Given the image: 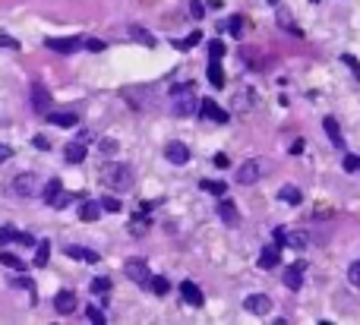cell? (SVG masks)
Returning <instances> with one entry per match:
<instances>
[{
    "label": "cell",
    "mask_w": 360,
    "mask_h": 325,
    "mask_svg": "<svg viewBox=\"0 0 360 325\" xmlns=\"http://www.w3.org/2000/svg\"><path fill=\"white\" fill-rule=\"evenodd\" d=\"M212 161H215V167H227V164H231V161H227V155H224V152H218V155H215Z\"/></svg>",
    "instance_id": "681fc988"
},
{
    "label": "cell",
    "mask_w": 360,
    "mask_h": 325,
    "mask_svg": "<svg viewBox=\"0 0 360 325\" xmlns=\"http://www.w3.org/2000/svg\"><path fill=\"white\" fill-rule=\"evenodd\" d=\"M139 215H149V202H136V218Z\"/></svg>",
    "instance_id": "f907efd6"
},
{
    "label": "cell",
    "mask_w": 360,
    "mask_h": 325,
    "mask_svg": "<svg viewBox=\"0 0 360 325\" xmlns=\"http://www.w3.org/2000/svg\"><path fill=\"white\" fill-rule=\"evenodd\" d=\"M86 142H70V146L64 149V158L70 161V164H79V161H86Z\"/></svg>",
    "instance_id": "e0dca14e"
},
{
    "label": "cell",
    "mask_w": 360,
    "mask_h": 325,
    "mask_svg": "<svg viewBox=\"0 0 360 325\" xmlns=\"http://www.w3.org/2000/svg\"><path fill=\"white\" fill-rule=\"evenodd\" d=\"M29 98H32V107H35L38 114H47V111H51V92H47L41 82H35V86H32Z\"/></svg>",
    "instance_id": "52a82bcc"
},
{
    "label": "cell",
    "mask_w": 360,
    "mask_h": 325,
    "mask_svg": "<svg viewBox=\"0 0 360 325\" xmlns=\"http://www.w3.org/2000/svg\"><path fill=\"white\" fill-rule=\"evenodd\" d=\"M284 243H291L294 249H307L310 246V237L304 231H291V234H284Z\"/></svg>",
    "instance_id": "cb8c5ba5"
},
{
    "label": "cell",
    "mask_w": 360,
    "mask_h": 325,
    "mask_svg": "<svg viewBox=\"0 0 360 325\" xmlns=\"http://www.w3.org/2000/svg\"><path fill=\"white\" fill-rule=\"evenodd\" d=\"M86 319L95 322V325H104V312H101L98 306H89V309H86Z\"/></svg>",
    "instance_id": "e575fe53"
},
{
    "label": "cell",
    "mask_w": 360,
    "mask_h": 325,
    "mask_svg": "<svg viewBox=\"0 0 360 325\" xmlns=\"http://www.w3.org/2000/svg\"><path fill=\"white\" fill-rule=\"evenodd\" d=\"M218 218L224 221V224H237L240 221V215H237V206L231 199H221V206H218Z\"/></svg>",
    "instance_id": "ac0fdd59"
},
{
    "label": "cell",
    "mask_w": 360,
    "mask_h": 325,
    "mask_svg": "<svg viewBox=\"0 0 360 325\" xmlns=\"http://www.w3.org/2000/svg\"><path fill=\"white\" fill-rule=\"evenodd\" d=\"M124 272H127V278L133 281V284H149V278H152V272H149V266H146V259H127Z\"/></svg>",
    "instance_id": "5b68a950"
},
{
    "label": "cell",
    "mask_w": 360,
    "mask_h": 325,
    "mask_svg": "<svg viewBox=\"0 0 360 325\" xmlns=\"http://www.w3.org/2000/svg\"><path fill=\"white\" fill-rule=\"evenodd\" d=\"M98 206H101L104 212H120V199H117V196H104Z\"/></svg>",
    "instance_id": "d6a6232c"
},
{
    "label": "cell",
    "mask_w": 360,
    "mask_h": 325,
    "mask_svg": "<svg viewBox=\"0 0 360 325\" xmlns=\"http://www.w3.org/2000/svg\"><path fill=\"white\" fill-rule=\"evenodd\" d=\"M304 269H307V262H294L291 269H284V284L291 287V291H300V287H304Z\"/></svg>",
    "instance_id": "30bf717a"
},
{
    "label": "cell",
    "mask_w": 360,
    "mask_h": 325,
    "mask_svg": "<svg viewBox=\"0 0 360 325\" xmlns=\"http://www.w3.org/2000/svg\"><path fill=\"white\" fill-rule=\"evenodd\" d=\"M234 107H253V98H250L247 92H244V95L237 92V95H234Z\"/></svg>",
    "instance_id": "b9f144b4"
},
{
    "label": "cell",
    "mask_w": 360,
    "mask_h": 325,
    "mask_svg": "<svg viewBox=\"0 0 360 325\" xmlns=\"http://www.w3.org/2000/svg\"><path fill=\"white\" fill-rule=\"evenodd\" d=\"M266 174V161H259V158H250V161H244L237 167V183H244V186H250V183H256V180Z\"/></svg>",
    "instance_id": "277c9868"
},
{
    "label": "cell",
    "mask_w": 360,
    "mask_h": 325,
    "mask_svg": "<svg viewBox=\"0 0 360 325\" xmlns=\"http://www.w3.org/2000/svg\"><path fill=\"white\" fill-rule=\"evenodd\" d=\"M180 297H184L190 306H202V303H206V297H202L199 284H193V281H184V284H180Z\"/></svg>",
    "instance_id": "4fadbf2b"
},
{
    "label": "cell",
    "mask_w": 360,
    "mask_h": 325,
    "mask_svg": "<svg viewBox=\"0 0 360 325\" xmlns=\"http://www.w3.org/2000/svg\"><path fill=\"white\" fill-rule=\"evenodd\" d=\"M244 309L253 312V316H266V312H272V300L266 294H250L244 300Z\"/></svg>",
    "instance_id": "ba28073f"
},
{
    "label": "cell",
    "mask_w": 360,
    "mask_h": 325,
    "mask_svg": "<svg viewBox=\"0 0 360 325\" xmlns=\"http://www.w3.org/2000/svg\"><path fill=\"white\" fill-rule=\"evenodd\" d=\"M187 13L193 16V19H202L206 16V4H202V0H190V7H187Z\"/></svg>",
    "instance_id": "4dcf8cb0"
},
{
    "label": "cell",
    "mask_w": 360,
    "mask_h": 325,
    "mask_svg": "<svg viewBox=\"0 0 360 325\" xmlns=\"http://www.w3.org/2000/svg\"><path fill=\"white\" fill-rule=\"evenodd\" d=\"M82 47L92 51V54H98V51H104V41H98V38H82Z\"/></svg>",
    "instance_id": "d590c367"
},
{
    "label": "cell",
    "mask_w": 360,
    "mask_h": 325,
    "mask_svg": "<svg viewBox=\"0 0 360 325\" xmlns=\"http://www.w3.org/2000/svg\"><path fill=\"white\" fill-rule=\"evenodd\" d=\"M54 309L60 312V316H70V312H76V294L73 291H60L54 297Z\"/></svg>",
    "instance_id": "8fae6325"
},
{
    "label": "cell",
    "mask_w": 360,
    "mask_h": 325,
    "mask_svg": "<svg viewBox=\"0 0 360 325\" xmlns=\"http://www.w3.org/2000/svg\"><path fill=\"white\" fill-rule=\"evenodd\" d=\"M104 177H107V186H111L114 192H130L133 183H136V174H133L130 164H114Z\"/></svg>",
    "instance_id": "7a4b0ae2"
},
{
    "label": "cell",
    "mask_w": 360,
    "mask_h": 325,
    "mask_svg": "<svg viewBox=\"0 0 360 325\" xmlns=\"http://www.w3.org/2000/svg\"><path fill=\"white\" fill-rule=\"evenodd\" d=\"M10 192H13V196H19V199L38 196V177H35V174H19V177H13Z\"/></svg>",
    "instance_id": "3957f363"
},
{
    "label": "cell",
    "mask_w": 360,
    "mask_h": 325,
    "mask_svg": "<svg viewBox=\"0 0 360 325\" xmlns=\"http://www.w3.org/2000/svg\"><path fill=\"white\" fill-rule=\"evenodd\" d=\"M101 218V206L98 202H82V209H79V221H98Z\"/></svg>",
    "instance_id": "44dd1931"
},
{
    "label": "cell",
    "mask_w": 360,
    "mask_h": 325,
    "mask_svg": "<svg viewBox=\"0 0 360 325\" xmlns=\"http://www.w3.org/2000/svg\"><path fill=\"white\" fill-rule=\"evenodd\" d=\"M0 47H10V51H16V47H19V41H16V38H10L7 32H0Z\"/></svg>",
    "instance_id": "7bdbcfd3"
},
{
    "label": "cell",
    "mask_w": 360,
    "mask_h": 325,
    "mask_svg": "<svg viewBox=\"0 0 360 325\" xmlns=\"http://www.w3.org/2000/svg\"><path fill=\"white\" fill-rule=\"evenodd\" d=\"M344 171L347 174H357L360 171V155H351V152L344 155Z\"/></svg>",
    "instance_id": "1f68e13d"
},
{
    "label": "cell",
    "mask_w": 360,
    "mask_h": 325,
    "mask_svg": "<svg viewBox=\"0 0 360 325\" xmlns=\"http://www.w3.org/2000/svg\"><path fill=\"white\" fill-rule=\"evenodd\" d=\"M70 202H73V192H64V186H60V189H57V196L47 202V206H51V209H67Z\"/></svg>",
    "instance_id": "484cf974"
},
{
    "label": "cell",
    "mask_w": 360,
    "mask_h": 325,
    "mask_svg": "<svg viewBox=\"0 0 360 325\" xmlns=\"http://www.w3.org/2000/svg\"><path fill=\"white\" fill-rule=\"evenodd\" d=\"M171 104H174V114H180V117L193 114L199 107L196 95H193V82H177V86L171 89Z\"/></svg>",
    "instance_id": "6da1fadb"
},
{
    "label": "cell",
    "mask_w": 360,
    "mask_h": 325,
    "mask_svg": "<svg viewBox=\"0 0 360 325\" xmlns=\"http://www.w3.org/2000/svg\"><path fill=\"white\" fill-rule=\"evenodd\" d=\"M32 146H35V149H41V152H47V149H51V142H47L44 136H35V139H32Z\"/></svg>",
    "instance_id": "c3c4849f"
},
{
    "label": "cell",
    "mask_w": 360,
    "mask_h": 325,
    "mask_svg": "<svg viewBox=\"0 0 360 325\" xmlns=\"http://www.w3.org/2000/svg\"><path fill=\"white\" fill-rule=\"evenodd\" d=\"M322 126H326V133H329V139H332V146H344V136H341V129H338V120L335 117H326L322 120Z\"/></svg>",
    "instance_id": "ffe728a7"
},
{
    "label": "cell",
    "mask_w": 360,
    "mask_h": 325,
    "mask_svg": "<svg viewBox=\"0 0 360 325\" xmlns=\"http://www.w3.org/2000/svg\"><path fill=\"white\" fill-rule=\"evenodd\" d=\"M10 158H13V149H10V146H4V142H0V164H7Z\"/></svg>",
    "instance_id": "7dc6e473"
},
{
    "label": "cell",
    "mask_w": 360,
    "mask_h": 325,
    "mask_svg": "<svg viewBox=\"0 0 360 325\" xmlns=\"http://www.w3.org/2000/svg\"><path fill=\"white\" fill-rule=\"evenodd\" d=\"M278 199H281V202H291V206H297V202L304 199V192H300L297 186L287 183V186H281V189H278Z\"/></svg>",
    "instance_id": "603a6c76"
},
{
    "label": "cell",
    "mask_w": 360,
    "mask_h": 325,
    "mask_svg": "<svg viewBox=\"0 0 360 325\" xmlns=\"http://www.w3.org/2000/svg\"><path fill=\"white\" fill-rule=\"evenodd\" d=\"M57 189H60V180H47V183L41 186V199H44V202H51V199L57 196Z\"/></svg>",
    "instance_id": "f1b7e54d"
},
{
    "label": "cell",
    "mask_w": 360,
    "mask_h": 325,
    "mask_svg": "<svg viewBox=\"0 0 360 325\" xmlns=\"http://www.w3.org/2000/svg\"><path fill=\"white\" fill-rule=\"evenodd\" d=\"M224 29H231V32L237 35V38H240V29H244V19H240V16H231V19L224 22Z\"/></svg>",
    "instance_id": "74e56055"
},
{
    "label": "cell",
    "mask_w": 360,
    "mask_h": 325,
    "mask_svg": "<svg viewBox=\"0 0 360 325\" xmlns=\"http://www.w3.org/2000/svg\"><path fill=\"white\" fill-rule=\"evenodd\" d=\"M13 234H16L13 227H0V246H7L10 240H13Z\"/></svg>",
    "instance_id": "ee69618b"
},
{
    "label": "cell",
    "mask_w": 360,
    "mask_h": 325,
    "mask_svg": "<svg viewBox=\"0 0 360 325\" xmlns=\"http://www.w3.org/2000/svg\"><path fill=\"white\" fill-rule=\"evenodd\" d=\"M278 262H281V246L278 243H272L259 252V269H275Z\"/></svg>",
    "instance_id": "5bb4252c"
},
{
    "label": "cell",
    "mask_w": 360,
    "mask_h": 325,
    "mask_svg": "<svg viewBox=\"0 0 360 325\" xmlns=\"http://www.w3.org/2000/svg\"><path fill=\"white\" fill-rule=\"evenodd\" d=\"M0 266H7V269H13V272H22V269H26V262H22L19 256H13V252H0Z\"/></svg>",
    "instance_id": "d4e9b609"
},
{
    "label": "cell",
    "mask_w": 360,
    "mask_h": 325,
    "mask_svg": "<svg viewBox=\"0 0 360 325\" xmlns=\"http://www.w3.org/2000/svg\"><path fill=\"white\" fill-rule=\"evenodd\" d=\"M47 259H51V243H47V240H41V243H35V266L44 269Z\"/></svg>",
    "instance_id": "7402d4cb"
},
{
    "label": "cell",
    "mask_w": 360,
    "mask_h": 325,
    "mask_svg": "<svg viewBox=\"0 0 360 325\" xmlns=\"http://www.w3.org/2000/svg\"><path fill=\"white\" fill-rule=\"evenodd\" d=\"M149 287H152L155 297H164L167 291H171V281H167V278H149Z\"/></svg>",
    "instance_id": "4316f807"
},
{
    "label": "cell",
    "mask_w": 360,
    "mask_h": 325,
    "mask_svg": "<svg viewBox=\"0 0 360 325\" xmlns=\"http://www.w3.org/2000/svg\"><path fill=\"white\" fill-rule=\"evenodd\" d=\"M47 120H51L54 126H76L79 117L73 111H47Z\"/></svg>",
    "instance_id": "2e32d148"
},
{
    "label": "cell",
    "mask_w": 360,
    "mask_h": 325,
    "mask_svg": "<svg viewBox=\"0 0 360 325\" xmlns=\"http://www.w3.org/2000/svg\"><path fill=\"white\" fill-rule=\"evenodd\" d=\"M202 189H206V192H212V196H224V183H221V180H202V183H199Z\"/></svg>",
    "instance_id": "83f0119b"
},
{
    "label": "cell",
    "mask_w": 360,
    "mask_h": 325,
    "mask_svg": "<svg viewBox=\"0 0 360 325\" xmlns=\"http://www.w3.org/2000/svg\"><path fill=\"white\" fill-rule=\"evenodd\" d=\"M347 278H351V284H357V287H360V259H357V262H351V269H347Z\"/></svg>",
    "instance_id": "ab89813d"
},
{
    "label": "cell",
    "mask_w": 360,
    "mask_h": 325,
    "mask_svg": "<svg viewBox=\"0 0 360 325\" xmlns=\"http://www.w3.org/2000/svg\"><path fill=\"white\" fill-rule=\"evenodd\" d=\"M224 51H227V47H224V41H221V38H212V41H209V57L221 60V57H224Z\"/></svg>",
    "instance_id": "f546056e"
},
{
    "label": "cell",
    "mask_w": 360,
    "mask_h": 325,
    "mask_svg": "<svg viewBox=\"0 0 360 325\" xmlns=\"http://www.w3.org/2000/svg\"><path fill=\"white\" fill-rule=\"evenodd\" d=\"M164 158L171 164H187L190 161V149L180 139H171V142H164Z\"/></svg>",
    "instance_id": "8992f818"
},
{
    "label": "cell",
    "mask_w": 360,
    "mask_h": 325,
    "mask_svg": "<svg viewBox=\"0 0 360 325\" xmlns=\"http://www.w3.org/2000/svg\"><path fill=\"white\" fill-rule=\"evenodd\" d=\"M64 252H67L70 259L89 262V266H92V262H98V252H95V249H86V246H73V243H70V246H64Z\"/></svg>",
    "instance_id": "9a60e30c"
},
{
    "label": "cell",
    "mask_w": 360,
    "mask_h": 325,
    "mask_svg": "<svg viewBox=\"0 0 360 325\" xmlns=\"http://www.w3.org/2000/svg\"><path fill=\"white\" fill-rule=\"evenodd\" d=\"M107 287H111V281H107V278H95V281H92V291L98 294V297H107Z\"/></svg>",
    "instance_id": "836d02e7"
},
{
    "label": "cell",
    "mask_w": 360,
    "mask_h": 325,
    "mask_svg": "<svg viewBox=\"0 0 360 325\" xmlns=\"http://www.w3.org/2000/svg\"><path fill=\"white\" fill-rule=\"evenodd\" d=\"M199 114L206 120H215V123H227V111H221V107L215 104V98H202L199 101Z\"/></svg>",
    "instance_id": "9c48e42d"
},
{
    "label": "cell",
    "mask_w": 360,
    "mask_h": 325,
    "mask_svg": "<svg viewBox=\"0 0 360 325\" xmlns=\"http://www.w3.org/2000/svg\"><path fill=\"white\" fill-rule=\"evenodd\" d=\"M133 38H142L146 44H155V38H152V35H149L146 29H133Z\"/></svg>",
    "instance_id": "f6af8a7d"
},
{
    "label": "cell",
    "mask_w": 360,
    "mask_h": 325,
    "mask_svg": "<svg viewBox=\"0 0 360 325\" xmlns=\"http://www.w3.org/2000/svg\"><path fill=\"white\" fill-rule=\"evenodd\" d=\"M101 149H104V152H117V142H111V139H104V142H101Z\"/></svg>",
    "instance_id": "816d5d0a"
},
{
    "label": "cell",
    "mask_w": 360,
    "mask_h": 325,
    "mask_svg": "<svg viewBox=\"0 0 360 325\" xmlns=\"http://www.w3.org/2000/svg\"><path fill=\"white\" fill-rule=\"evenodd\" d=\"M202 41V32H190V38H184V41H177V47H196Z\"/></svg>",
    "instance_id": "8d00e7d4"
},
{
    "label": "cell",
    "mask_w": 360,
    "mask_h": 325,
    "mask_svg": "<svg viewBox=\"0 0 360 325\" xmlns=\"http://www.w3.org/2000/svg\"><path fill=\"white\" fill-rule=\"evenodd\" d=\"M47 47L57 54H73L82 47V38H47Z\"/></svg>",
    "instance_id": "7c38bea8"
},
{
    "label": "cell",
    "mask_w": 360,
    "mask_h": 325,
    "mask_svg": "<svg viewBox=\"0 0 360 325\" xmlns=\"http://www.w3.org/2000/svg\"><path fill=\"white\" fill-rule=\"evenodd\" d=\"M10 287H19V291H29L32 287V278H26V275H19V278L10 281Z\"/></svg>",
    "instance_id": "60d3db41"
},
{
    "label": "cell",
    "mask_w": 360,
    "mask_h": 325,
    "mask_svg": "<svg viewBox=\"0 0 360 325\" xmlns=\"http://www.w3.org/2000/svg\"><path fill=\"white\" fill-rule=\"evenodd\" d=\"M206 76H209V82L215 89H224V70H221V60H215L212 57V63H209V70H206Z\"/></svg>",
    "instance_id": "d6986e66"
},
{
    "label": "cell",
    "mask_w": 360,
    "mask_h": 325,
    "mask_svg": "<svg viewBox=\"0 0 360 325\" xmlns=\"http://www.w3.org/2000/svg\"><path fill=\"white\" fill-rule=\"evenodd\" d=\"M13 240H16V243H22V246H35V237H32V234H26V231H16V234H13Z\"/></svg>",
    "instance_id": "f35d334b"
},
{
    "label": "cell",
    "mask_w": 360,
    "mask_h": 325,
    "mask_svg": "<svg viewBox=\"0 0 360 325\" xmlns=\"http://www.w3.org/2000/svg\"><path fill=\"white\" fill-rule=\"evenodd\" d=\"M341 60H344V63H347V67L354 70V76H360V63H357V57H351V54H344Z\"/></svg>",
    "instance_id": "bcb514c9"
}]
</instances>
